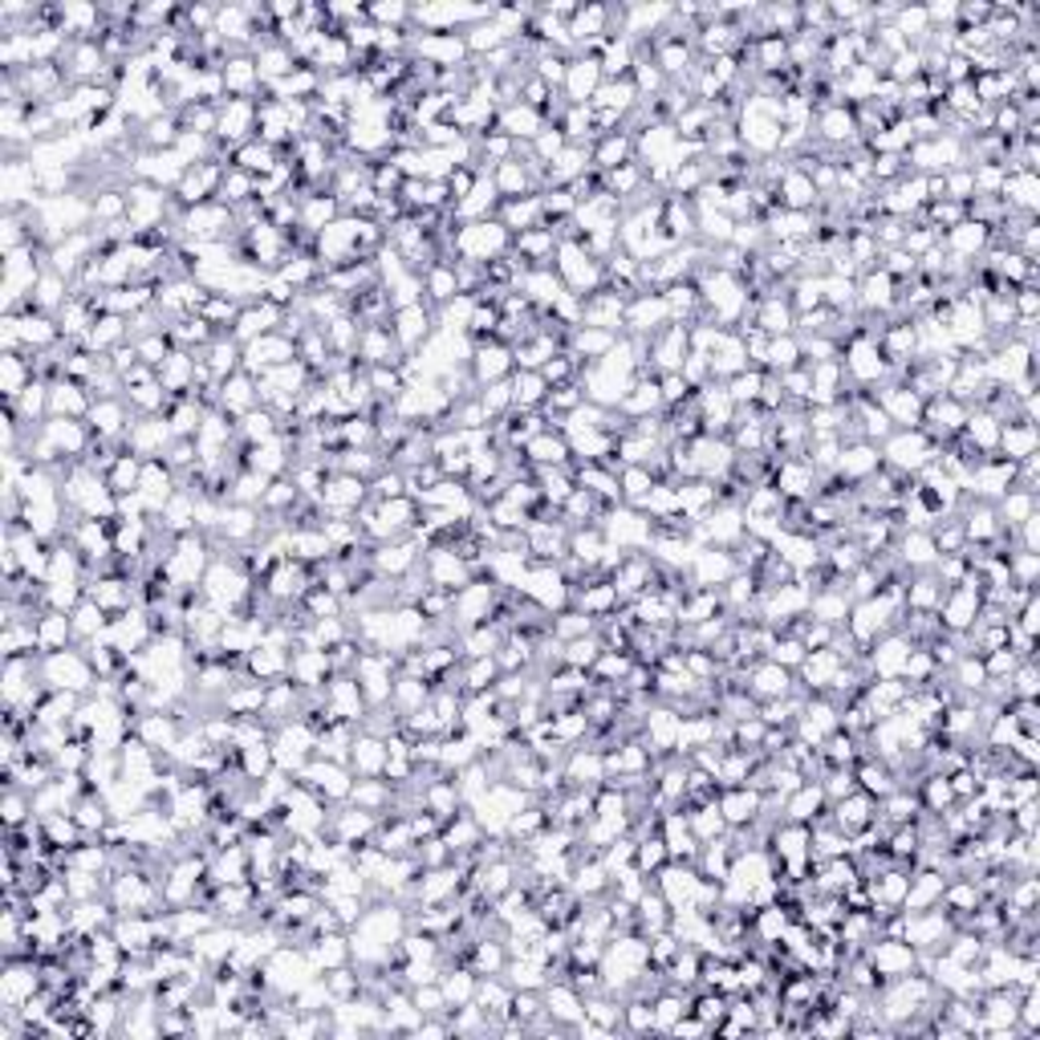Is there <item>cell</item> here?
Instances as JSON below:
<instances>
[{
    "label": "cell",
    "mask_w": 1040,
    "mask_h": 1040,
    "mask_svg": "<svg viewBox=\"0 0 1040 1040\" xmlns=\"http://www.w3.org/2000/svg\"><path fill=\"white\" fill-rule=\"evenodd\" d=\"M70 642H74V622H70V614H62V610H41V614H37V647H41V654L65 651Z\"/></svg>",
    "instance_id": "cell-18"
},
{
    "label": "cell",
    "mask_w": 1040,
    "mask_h": 1040,
    "mask_svg": "<svg viewBox=\"0 0 1040 1040\" xmlns=\"http://www.w3.org/2000/svg\"><path fill=\"white\" fill-rule=\"evenodd\" d=\"M33 378H37V374H33V358H21V354L0 358V390H4L9 403H13L21 390L29 387Z\"/></svg>",
    "instance_id": "cell-23"
},
{
    "label": "cell",
    "mask_w": 1040,
    "mask_h": 1040,
    "mask_svg": "<svg viewBox=\"0 0 1040 1040\" xmlns=\"http://www.w3.org/2000/svg\"><path fill=\"white\" fill-rule=\"evenodd\" d=\"M406 992H411V1000H415V1008H419L423 1016H443V1012H448V995L439 988V979H435V983H419V988H406Z\"/></svg>",
    "instance_id": "cell-27"
},
{
    "label": "cell",
    "mask_w": 1040,
    "mask_h": 1040,
    "mask_svg": "<svg viewBox=\"0 0 1040 1040\" xmlns=\"http://www.w3.org/2000/svg\"><path fill=\"white\" fill-rule=\"evenodd\" d=\"M513 411H541L549 399V383L541 378V371H513Z\"/></svg>",
    "instance_id": "cell-21"
},
{
    "label": "cell",
    "mask_w": 1040,
    "mask_h": 1040,
    "mask_svg": "<svg viewBox=\"0 0 1040 1040\" xmlns=\"http://www.w3.org/2000/svg\"><path fill=\"white\" fill-rule=\"evenodd\" d=\"M544 126H549V123H544V118L532 106H525V102L504 106L497 114V130H504V135H509L513 142H532L544 130Z\"/></svg>",
    "instance_id": "cell-16"
},
{
    "label": "cell",
    "mask_w": 1040,
    "mask_h": 1040,
    "mask_svg": "<svg viewBox=\"0 0 1040 1040\" xmlns=\"http://www.w3.org/2000/svg\"><path fill=\"white\" fill-rule=\"evenodd\" d=\"M411 49H415L427 65H435V70H451V65H460L464 58H472L460 29L455 33H423V37L411 41Z\"/></svg>",
    "instance_id": "cell-6"
},
{
    "label": "cell",
    "mask_w": 1040,
    "mask_h": 1040,
    "mask_svg": "<svg viewBox=\"0 0 1040 1040\" xmlns=\"http://www.w3.org/2000/svg\"><path fill=\"white\" fill-rule=\"evenodd\" d=\"M748 691H752L756 703H764V699L792 696L797 684H792V671H785L780 663H773V659H756V663L748 667Z\"/></svg>",
    "instance_id": "cell-8"
},
{
    "label": "cell",
    "mask_w": 1040,
    "mask_h": 1040,
    "mask_svg": "<svg viewBox=\"0 0 1040 1040\" xmlns=\"http://www.w3.org/2000/svg\"><path fill=\"white\" fill-rule=\"evenodd\" d=\"M569 455H574V451H569V439L561 431H553V427L532 435L525 448H521V460L532 464L537 472H541V467H569Z\"/></svg>",
    "instance_id": "cell-11"
},
{
    "label": "cell",
    "mask_w": 1040,
    "mask_h": 1040,
    "mask_svg": "<svg viewBox=\"0 0 1040 1040\" xmlns=\"http://www.w3.org/2000/svg\"><path fill=\"white\" fill-rule=\"evenodd\" d=\"M435 313L427 310V305H406V310H394L390 313V329H394V338H399V346H403V354H415L427 338L435 334Z\"/></svg>",
    "instance_id": "cell-7"
},
{
    "label": "cell",
    "mask_w": 1040,
    "mask_h": 1040,
    "mask_svg": "<svg viewBox=\"0 0 1040 1040\" xmlns=\"http://www.w3.org/2000/svg\"><path fill=\"white\" fill-rule=\"evenodd\" d=\"M598 86H602V65H598V58L577 53L574 62H569L565 86H561L565 102H569V106H590V98L598 93Z\"/></svg>",
    "instance_id": "cell-9"
},
{
    "label": "cell",
    "mask_w": 1040,
    "mask_h": 1040,
    "mask_svg": "<svg viewBox=\"0 0 1040 1040\" xmlns=\"http://www.w3.org/2000/svg\"><path fill=\"white\" fill-rule=\"evenodd\" d=\"M687 569H691V586H707V590L724 586L731 574H740L736 553L724 549V544H703V549H696V557H691Z\"/></svg>",
    "instance_id": "cell-5"
},
{
    "label": "cell",
    "mask_w": 1040,
    "mask_h": 1040,
    "mask_svg": "<svg viewBox=\"0 0 1040 1040\" xmlns=\"http://www.w3.org/2000/svg\"><path fill=\"white\" fill-rule=\"evenodd\" d=\"M614 342H618V334H610V329H593V326H577L574 334H569V346L565 350H574L577 358H606L610 350H614Z\"/></svg>",
    "instance_id": "cell-22"
},
{
    "label": "cell",
    "mask_w": 1040,
    "mask_h": 1040,
    "mask_svg": "<svg viewBox=\"0 0 1040 1040\" xmlns=\"http://www.w3.org/2000/svg\"><path fill=\"white\" fill-rule=\"evenodd\" d=\"M866 960L886 983V979L911 976V972L918 967V951L911 948L906 939H886V935H878V939H869L866 943Z\"/></svg>",
    "instance_id": "cell-2"
},
{
    "label": "cell",
    "mask_w": 1040,
    "mask_h": 1040,
    "mask_svg": "<svg viewBox=\"0 0 1040 1040\" xmlns=\"http://www.w3.org/2000/svg\"><path fill=\"white\" fill-rule=\"evenodd\" d=\"M476 983H480V976H476L467 963L443 967V976H439V988H443V995H448V1008H464V1004H472V1000H476Z\"/></svg>",
    "instance_id": "cell-20"
},
{
    "label": "cell",
    "mask_w": 1040,
    "mask_h": 1040,
    "mask_svg": "<svg viewBox=\"0 0 1040 1040\" xmlns=\"http://www.w3.org/2000/svg\"><path fill=\"white\" fill-rule=\"evenodd\" d=\"M37 671H41V684L58 687V691H78V696H90L93 684H98V671L90 667L86 651H74V647L53 651V654H41Z\"/></svg>",
    "instance_id": "cell-1"
},
{
    "label": "cell",
    "mask_w": 1040,
    "mask_h": 1040,
    "mask_svg": "<svg viewBox=\"0 0 1040 1040\" xmlns=\"http://www.w3.org/2000/svg\"><path fill=\"white\" fill-rule=\"evenodd\" d=\"M817 135L825 142H854L857 139V114L845 102H829L817 110Z\"/></svg>",
    "instance_id": "cell-17"
},
{
    "label": "cell",
    "mask_w": 1040,
    "mask_h": 1040,
    "mask_svg": "<svg viewBox=\"0 0 1040 1040\" xmlns=\"http://www.w3.org/2000/svg\"><path fill=\"white\" fill-rule=\"evenodd\" d=\"M93 406L90 387H82L74 378L49 383V419H86Z\"/></svg>",
    "instance_id": "cell-10"
},
{
    "label": "cell",
    "mask_w": 1040,
    "mask_h": 1040,
    "mask_svg": "<svg viewBox=\"0 0 1040 1040\" xmlns=\"http://www.w3.org/2000/svg\"><path fill=\"white\" fill-rule=\"evenodd\" d=\"M139 480H142V460H139V455H130V451H123V455H118V464L106 472V488L114 492V497L139 492Z\"/></svg>",
    "instance_id": "cell-25"
},
{
    "label": "cell",
    "mask_w": 1040,
    "mask_h": 1040,
    "mask_svg": "<svg viewBox=\"0 0 1040 1040\" xmlns=\"http://www.w3.org/2000/svg\"><path fill=\"white\" fill-rule=\"evenodd\" d=\"M492 13H497V9H492ZM464 41H467V53H484V58H488L492 49L509 46L513 37L500 29L492 16H484V21H476V25H472V29L464 33Z\"/></svg>",
    "instance_id": "cell-24"
},
{
    "label": "cell",
    "mask_w": 1040,
    "mask_h": 1040,
    "mask_svg": "<svg viewBox=\"0 0 1040 1040\" xmlns=\"http://www.w3.org/2000/svg\"><path fill=\"white\" fill-rule=\"evenodd\" d=\"M679 719H684V715H675L671 707H654V712H647V740H651L647 748H675Z\"/></svg>",
    "instance_id": "cell-26"
},
{
    "label": "cell",
    "mask_w": 1040,
    "mask_h": 1040,
    "mask_svg": "<svg viewBox=\"0 0 1040 1040\" xmlns=\"http://www.w3.org/2000/svg\"><path fill=\"white\" fill-rule=\"evenodd\" d=\"M90 431L98 439H123L126 427H130V415H126V394H114V399H93L90 415Z\"/></svg>",
    "instance_id": "cell-13"
},
{
    "label": "cell",
    "mask_w": 1040,
    "mask_h": 1040,
    "mask_svg": "<svg viewBox=\"0 0 1040 1040\" xmlns=\"http://www.w3.org/2000/svg\"><path fill=\"white\" fill-rule=\"evenodd\" d=\"M943 886H948L943 869H923V874H918V878H911V886H906L902 911H931V906H939V899H943Z\"/></svg>",
    "instance_id": "cell-19"
},
{
    "label": "cell",
    "mask_w": 1040,
    "mask_h": 1040,
    "mask_svg": "<svg viewBox=\"0 0 1040 1040\" xmlns=\"http://www.w3.org/2000/svg\"><path fill=\"white\" fill-rule=\"evenodd\" d=\"M995 448L1004 451V460H1012V464H1020V460H1028V455H1037V448H1040L1037 423L1004 419L1000 423V443H995Z\"/></svg>",
    "instance_id": "cell-14"
},
{
    "label": "cell",
    "mask_w": 1040,
    "mask_h": 1040,
    "mask_svg": "<svg viewBox=\"0 0 1040 1040\" xmlns=\"http://www.w3.org/2000/svg\"><path fill=\"white\" fill-rule=\"evenodd\" d=\"M256 403V374L249 371H236L228 374L224 383H220V411H228L233 419H240V415H249Z\"/></svg>",
    "instance_id": "cell-15"
},
{
    "label": "cell",
    "mask_w": 1040,
    "mask_h": 1040,
    "mask_svg": "<svg viewBox=\"0 0 1040 1040\" xmlns=\"http://www.w3.org/2000/svg\"><path fill=\"white\" fill-rule=\"evenodd\" d=\"M346 764H350L354 777H383V768H387V740L362 728L354 736V744H350V761Z\"/></svg>",
    "instance_id": "cell-12"
},
{
    "label": "cell",
    "mask_w": 1040,
    "mask_h": 1040,
    "mask_svg": "<svg viewBox=\"0 0 1040 1040\" xmlns=\"http://www.w3.org/2000/svg\"><path fill=\"white\" fill-rule=\"evenodd\" d=\"M899 293H902V285L890 277L886 268H866V273L857 277V310L869 313V317L894 310V305H899Z\"/></svg>",
    "instance_id": "cell-4"
},
{
    "label": "cell",
    "mask_w": 1040,
    "mask_h": 1040,
    "mask_svg": "<svg viewBox=\"0 0 1040 1040\" xmlns=\"http://www.w3.org/2000/svg\"><path fill=\"white\" fill-rule=\"evenodd\" d=\"M513 371H516L513 346H504V342H480L476 350H472V362H467V374H472L476 390L488 387V383H504V378H513Z\"/></svg>",
    "instance_id": "cell-3"
}]
</instances>
